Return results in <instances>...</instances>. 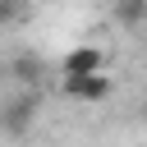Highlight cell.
Returning <instances> with one entry per match:
<instances>
[{"label": "cell", "instance_id": "5b68a950", "mask_svg": "<svg viewBox=\"0 0 147 147\" xmlns=\"http://www.w3.org/2000/svg\"><path fill=\"white\" fill-rule=\"evenodd\" d=\"M115 14H119V23H124V28H142L147 5H142V0H119V5H115Z\"/></svg>", "mask_w": 147, "mask_h": 147}, {"label": "cell", "instance_id": "277c9868", "mask_svg": "<svg viewBox=\"0 0 147 147\" xmlns=\"http://www.w3.org/2000/svg\"><path fill=\"white\" fill-rule=\"evenodd\" d=\"M5 69H9V78H14L18 87H41V55H37V51H18Z\"/></svg>", "mask_w": 147, "mask_h": 147}, {"label": "cell", "instance_id": "3957f363", "mask_svg": "<svg viewBox=\"0 0 147 147\" xmlns=\"http://www.w3.org/2000/svg\"><path fill=\"white\" fill-rule=\"evenodd\" d=\"M96 69H106V51L101 46H74L60 60V74H96Z\"/></svg>", "mask_w": 147, "mask_h": 147}, {"label": "cell", "instance_id": "7a4b0ae2", "mask_svg": "<svg viewBox=\"0 0 147 147\" xmlns=\"http://www.w3.org/2000/svg\"><path fill=\"white\" fill-rule=\"evenodd\" d=\"M110 87H115V83H110L106 69H96V74H60V92H64L69 101H87V106H92V101H106Z\"/></svg>", "mask_w": 147, "mask_h": 147}, {"label": "cell", "instance_id": "6da1fadb", "mask_svg": "<svg viewBox=\"0 0 147 147\" xmlns=\"http://www.w3.org/2000/svg\"><path fill=\"white\" fill-rule=\"evenodd\" d=\"M37 110H41V87H18V92L0 106V133L23 138V133L37 124Z\"/></svg>", "mask_w": 147, "mask_h": 147}, {"label": "cell", "instance_id": "8992f818", "mask_svg": "<svg viewBox=\"0 0 147 147\" xmlns=\"http://www.w3.org/2000/svg\"><path fill=\"white\" fill-rule=\"evenodd\" d=\"M14 14H18V0H0V28H9Z\"/></svg>", "mask_w": 147, "mask_h": 147}]
</instances>
